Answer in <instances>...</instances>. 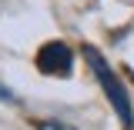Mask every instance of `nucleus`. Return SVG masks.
Returning <instances> with one entry per match:
<instances>
[{
    "mask_svg": "<svg viewBox=\"0 0 134 130\" xmlns=\"http://www.w3.org/2000/svg\"><path fill=\"white\" fill-rule=\"evenodd\" d=\"M81 50H84V60H87V67H91L97 87L104 90V97H107V103H111V110L117 114V120L124 123V130H134V103H131V94H127V87H124V80H121V73L111 67V60H107L97 47L84 44Z\"/></svg>",
    "mask_w": 134,
    "mask_h": 130,
    "instance_id": "obj_1",
    "label": "nucleus"
},
{
    "mask_svg": "<svg viewBox=\"0 0 134 130\" xmlns=\"http://www.w3.org/2000/svg\"><path fill=\"white\" fill-rule=\"evenodd\" d=\"M34 64H37L40 73H47V77H64V73L74 70V50L67 47L64 40H47L44 47L37 50Z\"/></svg>",
    "mask_w": 134,
    "mask_h": 130,
    "instance_id": "obj_2",
    "label": "nucleus"
},
{
    "mask_svg": "<svg viewBox=\"0 0 134 130\" xmlns=\"http://www.w3.org/2000/svg\"><path fill=\"white\" fill-rule=\"evenodd\" d=\"M37 130H74L64 120H37Z\"/></svg>",
    "mask_w": 134,
    "mask_h": 130,
    "instance_id": "obj_3",
    "label": "nucleus"
},
{
    "mask_svg": "<svg viewBox=\"0 0 134 130\" xmlns=\"http://www.w3.org/2000/svg\"><path fill=\"white\" fill-rule=\"evenodd\" d=\"M0 100H14V94H10V87H3V83H0Z\"/></svg>",
    "mask_w": 134,
    "mask_h": 130,
    "instance_id": "obj_4",
    "label": "nucleus"
}]
</instances>
